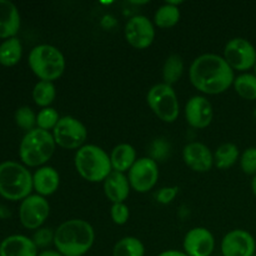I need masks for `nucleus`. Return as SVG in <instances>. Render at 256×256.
Here are the masks:
<instances>
[{
    "instance_id": "obj_1",
    "label": "nucleus",
    "mask_w": 256,
    "mask_h": 256,
    "mask_svg": "<svg viewBox=\"0 0 256 256\" xmlns=\"http://www.w3.org/2000/svg\"><path fill=\"white\" fill-rule=\"evenodd\" d=\"M189 79L200 92L218 95L226 92L234 84V70L218 54H202L192 62Z\"/></svg>"
},
{
    "instance_id": "obj_2",
    "label": "nucleus",
    "mask_w": 256,
    "mask_h": 256,
    "mask_svg": "<svg viewBox=\"0 0 256 256\" xmlns=\"http://www.w3.org/2000/svg\"><path fill=\"white\" fill-rule=\"evenodd\" d=\"M94 242V228L86 220H66L54 230L55 250L64 256H84Z\"/></svg>"
},
{
    "instance_id": "obj_3",
    "label": "nucleus",
    "mask_w": 256,
    "mask_h": 256,
    "mask_svg": "<svg viewBox=\"0 0 256 256\" xmlns=\"http://www.w3.org/2000/svg\"><path fill=\"white\" fill-rule=\"evenodd\" d=\"M74 165L78 174L90 182H104L112 172L108 152L94 144H85L76 150Z\"/></svg>"
},
{
    "instance_id": "obj_4",
    "label": "nucleus",
    "mask_w": 256,
    "mask_h": 256,
    "mask_svg": "<svg viewBox=\"0 0 256 256\" xmlns=\"http://www.w3.org/2000/svg\"><path fill=\"white\" fill-rule=\"evenodd\" d=\"M34 190L32 175L24 165L16 162L0 164V195L10 202L24 200Z\"/></svg>"
},
{
    "instance_id": "obj_5",
    "label": "nucleus",
    "mask_w": 256,
    "mask_h": 256,
    "mask_svg": "<svg viewBox=\"0 0 256 256\" xmlns=\"http://www.w3.org/2000/svg\"><path fill=\"white\" fill-rule=\"evenodd\" d=\"M55 146L56 144H55L52 132L35 128V129L28 132L20 142V160L26 166H42L45 162L52 159L55 152Z\"/></svg>"
},
{
    "instance_id": "obj_6",
    "label": "nucleus",
    "mask_w": 256,
    "mask_h": 256,
    "mask_svg": "<svg viewBox=\"0 0 256 256\" xmlns=\"http://www.w3.org/2000/svg\"><path fill=\"white\" fill-rule=\"evenodd\" d=\"M32 72L42 82H54L64 74L65 58L54 45L40 44L32 48L28 58Z\"/></svg>"
},
{
    "instance_id": "obj_7",
    "label": "nucleus",
    "mask_w": 256,
    "mask_h": 256,
    "mask_svg": "<svg viewBox=\"0 0 256 256\" xmlns=\"http://www.w3.org/2000/svg\"><path fill=\"white\" fill-rule=\"evenodd\" d=\"M146 102L152 112L164 122H174L179 118V99L172 85L155 84L148 92Z\"/></svg>"
},
{
    "instance_id": "obj_8",
    "label": "nucleus",
    "mask_w": 256,
    "mask_h": 256,
    "mask_svg": "<svg viewBox=\"0 0 256 256\" xmlns=\"http://www.w3.org/2000/svg\"><path fill=\"white\" fill-rule=\"evenodd\" d=\"M52 134L55 144L66 150H79L88 139L86 126L79 119L69 115L60 118Z\"/></svg>"
},
{
    "instance_id": "obj_9",
    "label": "nucleus",
    "mask_w": 256,
    "mask_h": 256,
    "mask_svg": "<svg viewBox=\"0 0 256 256\" xmlns=\"http://www.w3.org/2000/svg\"><path fill=\"white\" fill-rule=\"evenodd\" d=\"M222 58L232 70L246 72L255 66L256 49L249 40L244 38H234L225 45Z\"/></svg>"
},
{
    "instance_id": "obj_10",
    "label": "nucleus",
    "mask_w": 256,
    "mask_h": 256,
    "mask_svg": "<svg viewBox=\"0 0 256 256\" xmlns=\"http://www.w3.org/2000/svg\"><path fill=\"white\" fill-rule=\"evenodd\" d=\"M49 202L38 194H32L25 198L19 208L20 222L29 230L40 229L49 218Z\"/></svg>"
},
{
    "instance_id": "obj_11",
    "label": "nucleus",
    "mask_w": 256,
    "mask_h": 256,
    "mask_svg": "<svg viewBox=\"0 0 256 256\" xmlns=\"http://www.w3.org/2000/svg\"><path fill=\"white\" fill-rule=\"evenodd\" d=\"M128 179L132 190L136 192H148L159 180V166L152 158H140L128 172Z\"/></svg>"
},
{
    "instance_id": "obj_12",
    "label": "nucleus",
    "mask_w": 256,
    "mask_h": 256,
    "mask_svg": "<svg viewBox=\"0 0 256 256\" xmlns=\"http://www.w3.org/2000/svg\"><path fill=\"white\" fill-rule=\"evenodd\" d=\"M125 39L135 49H146L154 42L155 26L145 15H135L125 24Z\"/></svg>"
},
{
    "instance_id": "obj_13",
    "label": "nucleus",
    "mask_w": 256,
    "mask_h": 256,
    "mask_svg": "<svg viewBox=\"0 0 256 256\" xmlns=\"http://www.w3.org/2000/svg\"><path fill=\"white\" fill-rule=\"evenodd\" d=\"M220 249L222 256H254L256 242L246 230L235 229L222 238Z\"/></svg>"
},
{
    "instance_id": "obj_14",
    "label": "nucleus",
    "mask_w": 256,
    "mask_h": 256,
    "mask_svg": "<svg viewBox=\"0 0 256 256\" xmlns=\"http://www.w3.org/2000/svg\"><path fill=\"white\" fill-rule=\"evenodd\" d=\"M182 248L189 256H210L215 249V238L206 228H194L185 235Z\"/></svg>"
},
{
    "instance_id": "obj_15",
    "label": "nucleus",
    "mask_w": 256,
    "mask_h": 256,
    "mask_svg": "<svg viewBox=\"0 0 256 256\" xmlns=\"http://www.w3.org/2000/svg\"><path fill=\"white\" fill-rule=\"evenodd\" d=\"M214 118V110L209 100L202 95L190 98L185 104V119L188 124L195 129H205Z\"/></svg>"
},
{
    "instance_id": "obj_16",
    "label": "nucleus",
    "mask_w": 256,
    "mask_h": 256,
    "mask_svg": "<svg viewBox=\"0 0 256 256\" xmlns=\"http://www.w3.org/2000/svg\"><path fill=\"white\" fill-rule=\"evenodd\" d=\"M182 160L188 168L196 172H208L214 166V154L202 142H192L185 145Z\"/></svg>"
},
{
    "instance_id": "obj_17",
    "label": "nucleus",
    "mask_w": 256,
    "mask_h": 256,
    "mask_svg": "<svg viewBox=\"0 0 256 256\" xmlns=\"http://www.w3.org/2000/svg\"><path fill=\"white\" fill-rule=\"evenodd\" d=\"M32 186L40 196L55 194L60 186V175L52 166H40L32 175Z\"/></svg>"
},
{
    "instance_id": "obj_18",
    "label": "nucleus",
    "mask_w": 256,
    "mask_h": 256,
    "mask_svg": "<svg viewBox=\"0 0 256 256\" xmlns=\"http://www.w3.org/2000/svg\"><path fill=\"white\" fill-rule=\"evenodd\" d=\"M32 239L25 235H10L0 242V256H38Z\"/></svg>"
},
{
    "instance_id": "obj_19",
    "label": "nucleus",
    "mask_w": 256,
    "mask_h": 256,
    "mask_svg": "<svg viewBox=\"0 0 256 256\" xmlns=\"http://www.w3.org/2000/svg\"><path fill=\"white\" fill-rule=\"evenodd\" d=\"M20 29V14L16 5L9 0H0V39L15 38Z\"/></svg>"
},
{
    "instance_id": "obj_20",
    "label": "nucleus",
    "mask_w": 256,
    "mask_h": 256,
    "mask_svg": "<svg viewBox=\"0 0 256 256\" xmlns=\"http://www.w3.org/2000/svg\"><path fill=\"white\" fill-rule=\"evenodd\" d=\"M129 179L125 174L118 172H112V174L104 180L105 196L112 202H125L130 194Z\"/></svg>"
},
{
    "instance_id": "obj_21",
    "label": "nucleus",
    "mask_w": 256,
    "mask_h": 256,
    "mask_svg": "<svg viewBox=\"0 0 256 256\" xmlns=\"http://www.w3.org/2000/svg\"><path fill=\"white\" fill-rule=\"evenodd\" d=\"M136 160V150L132 145L126 144V142L116 145L110 154L112 172H122V174L129 172Z\"/></svg>"
},
{
    "instance_id": "obj_22",
    "label": "nucleus",
    "mask_w": 256,
    "mask_h": 256,
    "mask_svg": "<svg viewBox=\"0 0 256 256\" xmlns=\"http://www.w3.org/2000/svg\"><path fill=\"white\" fill-rule=\"evenodd\" d=\"M240 159L239 149L232 142H224L214 152V165L220 170L230 169Z\"/></svg>"
},
{
    "instance_id": "obj_23",
    "label": "nucleus",
    "mask_w": 256,
    "mask_h": 256,
    "mask_svg": "<svg viewBox=\"0 0 256 256\" xmlns=\"http://www.w3.org/2000/svg\"><path fill=\"white\" fill-rule=\"evenodd\" d=\"M22 45L16 36L4 40L0 44V64L2 66L16 65L22 59Z\"/></svg>"
},
{
    "instance_id": "obj_24",
    "label": "nucleus",
    "mask_w": 256,
    "mask_h": 256,
    "mask_svg": "<svg viewBox=\"0 0 256 256\" xmlns=\"http://www.w3.org/2000/svg\"><path fill=\"white\" fill-rule=\"evenodd\" d=\"M180 20V10L178 2H168L156 10L154 15V22L162 29H169L175 26Z\"/></svg>"
},
{
    "instance_id": "obj_25",
    "label": "nucleus",
    "mask_w": 256,
    "mask_h": 256,
    "mask_svg": "<svg viewBox=\"0 0 256 256\" xmlns=\"http://www.w3.org/2000/svg\"><path fill=\"white\" fill-rule=\"evenodd\" d=\"M145 246L140 239L135 236H125L120 239L112 249V256H144Z\"/></svg>"
},
{
    "instance_id": "obj_26",
    "label": "nucleus",
    "mask_w": 256,
    "mask_h": 256,
    "mask_svg": "<svg viewBox=\"0 0 256 256\" xmlns=\"http://www.w3.org/2000/svg\"><path fill=\"white\" fill-rule=\"evenodd\" d=\"M56 98V88L52 82H38L32 89V100L40 108H49Z\"/></svg>"
},
{
    "instance_id": "obj_27",
    "label": "nucleus",
    "mask_w": 256,
    "mask_h": 256,
    "mask_svg": "<svg viewBox=\"0 0 256 256\" xmlns=\"http://www.w3.org/2000/svg\"><path fill=\"white\" fill-rule=\"evenodd\" d=\"M182 72H184V62L182 56L176 54L169 55L162 65V80L165 84L172 86V84H175L182 78Z\"/></svg>"
},
{
    "instance_id": "obj_28",
    "label": "nucleus",
    "mask_w": 256,
    "mask_h": 256,
    "mask_svg": "<svg viewBox=\"0 0 256 256\" xmlns=\"http://www.w3.org/2000/svg\"><path fill=\"white\" fill-rule=\"evenodd\" d=\"M234 89L240 98L245 100H256V76L255 74L244 72L234 80Z\"/></svg>"
},
{
    "instance_id": "obj_29",
    "label": "nucleus",
    "mask_w": 256,
    "mask_h": 256,
    "mask_svg": "<svg viewBox=\"0 0 256 256\" xmlns=\"http://www.w3.org/2000/svg\"><path fill=\"white\" fill-rule=\"evenodd\" d=\"M60 118L62 116H59V112L54 108H44L36 114V128L46 130V132L54 130Z\"/></svg>"
},
{
    "instance_id": "obj_30",
    "label": "nucleus",
    "mask_w": 256,
    "mask_h": 256,
    "mask_svg": "<svg viewBox=\"0 0 256 256\" xmlns=\"http://www.w3.org/2000/svg\"><path fill=\"white\" fill-rule=\"evenodd\" d=\"M15 122L22 129L30 132L36 128V115L32 108L22 106L15 112Z\"/></svg>"
},
{
    "instance_id": "obj_31",
    "label": "nucleus",
    "mask_w": 256,
    "mask_h": 256,
    "mask_svg": "<svg viewBox=\"0 0 256 256\" xmlns=\"http://www.w3.org/2000/svg\"><path fill=\"white\" fill-rule=\"evenodd\" d=\"M240 166L246 175H256V148H248L240 155Z\"/></svg>"
},
{
    "instance_id": "obj_32",
    "label": "nucleus",
    "mask_w": 256,
    "mask_h": 256,
    "mask_svg": "<svg viewBox=\"0 0 256 256\" xmlns=\"http://www.w3.org/2000/svg\"><path fill=\"white\" fill-rule=\"evenodd\" d=\"M110 216L116 225L126 224L130 218V210L125 202H116L110 208Z\"/></svg>"
},
{
    "instance_id": "obj_33",
    "label": "nucleus",
    "mask_w": 256,
    "mask_h": 256,
    "mask_svg": "<svg viewBox=\"0 0 256 256\" xmlns=\"http://www.w3.org/2000/svg\"><path fill=\"white\" fill-rule=\"evenodd\" d=\"M32 242L36 248H48L50 244H54V232L49 228H40L32 235Z\"/></svg>"
},
{
    "instance_id": "obj_34",
    "label": "nucleus",
    "mask_w": 256,
    "mask_h": 256,
    "mask_svg": "<svg viewBox=\"0 0 256 256\" xmlns=\"http://www.w3.org/2000/svg\"><path fill=\"white\" fill-rule=\"evenodd\" d=\"M178 192H179V188L178 186H165L158 192L156 200L159 204L168 205L176 198Z\"/></svg>"
},
{
    "instance_id": "obj_35",
    "label": "nucleus",
    "mask_w": 256,
    "mask_h": 256,
    "mask_svg": "<svg viewBox=\"0 0 256 256\" xmlns=\"http://www.w3.org/2000/svg\"><path fill=\"white\" fill-rule=\"evenodd\" d=\"M152 158L155 162L159 159H164L165 155L168 154V144L165 142H162V139L156 140L154 144L152 145Z\"/></svg>"
},
{
    "instance_id": "obj_36",
    "label": "nucleus",
    "mask_w": 256,
    "mask_h": 256,
    "mask_svg": "<svg viewBox=\"0 0 256 256\" xmlns=\"http://www.w3.org/2000/svg\"><path fill=\"white\" fill-rule=\"evenodd\" d=\"M158 256H189L185 254L184 252H179V250H165V252H160Z\"/></svg>"
},
{
    "instance_id": "obj_37",
    "label": "nucleus",
    "mask_w": 256,
    "mask_h": 256,
    "mask_svg": "<svg viewBox=\"0 0 256 256\" xmlns=\"http://www.w3.org/2000/svg\"><path fill=\"white\" fill-rule=\"evenodd\" d=\"M38 256H64L60 254L58 250H50V249H46V250H42V252H39Z\"/></svg>"
},
{
    "instance_id": "obj_38",
    "label": "nucleus",
    "mask_w": 256,
    "mask_h": 256,
    "mask_svg": "<svg viewBox=\"0 0 256 256\" xmlns=\"http://www.w3.org/2000/svg\"><path fill=\"white\" fill-rule=\"evenodd\" d=\"M10 215V212H8V209L2 205H0V218H8Z\"/></svg>"
},
{
    "instance_id": "obj_39",
    "label": "nucleus",
    "mask_w": 256,
    "mask_h": 256,
    "mask_svg": "<svg viewBox=\"0 0 256 256\" xmlns=\"http://www.w3.org/2000/svg\"><path fill=\"white\" fill-rule=\"evenodd\" d=\"M252 192H254V195L256 196V175L252 180Z\"/></svg>"
},
{
    "instance_id": "obj_40",
    "label": "nucleus",
    "mask_w": 256,
    "mask_h": 256,
    "mask_svg": "<svg viewBox=\"0 0 256 256\" xmlns=\"http://www.w3.org/2000/svg\"><path fill=\"white\" fill-rule=\"evenodd\" d=\"M254 72H255V76H256V64H255V66H254Z\"/></svg>"
}]
</instances>
